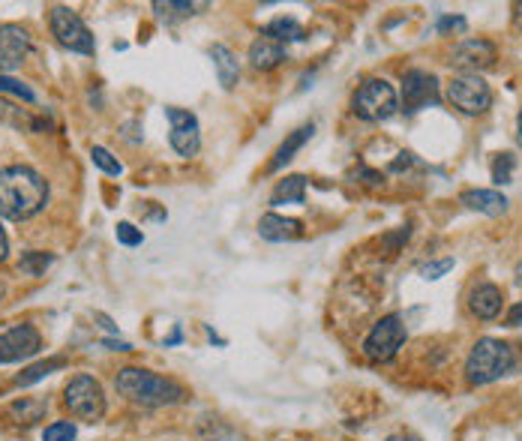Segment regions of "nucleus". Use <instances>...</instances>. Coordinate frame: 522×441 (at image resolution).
<instances>
[{"mask_svg": "<svg viewBox=\"0 0 522 441\" xmlns=\"http://www.w3.org/2000/svg\"><path fill=\"white\" fill-rule=\"evenodd\" d=\"M354 178H363L366 187H382V183H384L382 174H378V171H370V169H357V171H354Z\"/></svg>", "mask_w": 522, "mask_h": 441, "instance_id": "33", "label": "nucleus"}, {"mask_svg": "<svg viewBox=\"0 0 522 441\" xmlns=\"http://www.w3.org/2000/svg\"><path fill=\"white\" fill-rule=\"evenodd\" d=\"M115 387L120 396H127L129 403L136 405H148V408H159V405H178L187 399L183 385H178L174 378H166L159 373H150V369L141 366H124L115 378Z\"/></svg>", "mask_w": 522, "mask_h": 441, "instance_id": "2", "label": "nucleus"}, {"mask_svg": "<svg viewBox=\"0 0 522 441\" xmlns=\"http://www.w3.org/2000/svg\"><path fill=\"white\" fill-rule=\"evenodd\" d=\"M153 9H157L159 15H166V13H174V15H192V9H196V4H189V0H169V4H162V0H157L153 4Z\"/></svg>", "mask_w": 522, "mask_h": 441, "instance_id": "30", "label": "nucleus"}, {"mask_svg": "<svg viewBox=\"0 0 522 441\" xmlns=\"http://www.w3.org/2000/svg\"><path fill=\"white\" fill-rule=\"evenodd\" d=\"M496 57H498V51L489 39H466V43H459L454 48L450 64L459 67V69H468V76H477V69L493 67Z\"/></svg>", "mask_w": 522, "mask_h": 441, "instance_id": "13", "label": "nucleus"}, {"mask_svg": "<svg viewBox=\"0 0 522 441\" xmlns=\"http://www.w3.org/2000/svg\"><path fill=\"white\" fill-rule=\"evenodd\" d=\"M64 366H67L64 357H48V361H39V364H34V366H27L25 373H18V375H15V385H18V387L36 385V382H43L46 375L57 373V369H64Z\"/></svg>", "mask_w": 522, "mask_h": 441, "instance_id": "23", "label": "nucleus"}, {"mask_svg": "<svg viewBox=\"0 0 522 441\" xmlns=\"http://www.w3.org/2000/svg\"><path fill=\"white\" fill-rule=\"evenodd\" d=\"M250 60H252L255 69H264V73H268V69H276L285 60V48L268 36H259L250 46Z\"/></svg>", "mask_w": 522, "mask_h": 441, "instance_id": "19", "label": "nucleus"}, {"mask_svg": "<svg viewBox=\"0 0 522 441\" xmlns=\"http://www.w3.org/2000/svg\"><path fill=\"white\" fill-rule=\"evenodd\" d=\"M64 405L69 408V415H76L78 420L97 424L106 415V391L94 375H76L69 378V385L64 387Z\"/></svg>", "mask_w": 522, "mask_h": 441, "instance_id": "5", "label": "nucleus"}, {"mask_svg": "<svg viewBox=\"0 0 522 441\" xmlns=\"http://www.w3.org/2000/svg\"><path fill=\"white\" fill-rule=\"evenodd\" d=\"M459 201H463L468 210L484 213V217H501V213L507 210V199L496 190H468L463 192Z\"/></svg>", "mask_w": 522, "mask_h": 441, "instance_id": "17", "label": "nucleus"}, {"mask_svg": "<svg viewBox=\"0 0 522 441\" xmlns=\"http://www.w3.org/2000/svg\"><path fill=\"white\" fill-rule=\"evenodd\" d=\"M517 285H522V262L517 264Z\"/></svg>", "mask_w": 522, "mask_h": 441, "instance_id": "39", "label": "nucleus"}, {"mask_svg": "<svg viewBox=\"0 0 522 441\" xmlns=\"http://www.w3.org/2000/svg\"><path fill=\"white\" fill-rule=\"evenodd\" d=\"M447 99L450 106L459 108L463 115H484L493 106V90L480 76H456L447 85Z\"/></svg>", "mask_w": 522, "mask_h": 441, "instance_id": "8", "label": "nucleus"}, {"mask_svg": "<svg viewBox=\"0 0 522 441\" xmlns=\"http://www.w3.org/2000/svg\"><path fill=\"white\" fill-rule=\"evenodd\" d=\"M30 51V34L22 25H0V76L15 73Z\"/></svg>", "mask_w": 522, "mask_h": 441, "instance_id": "12", "label": "nucleus"}, {"mask_svg": "<svg viewBox=\"0 0 522 441\" xmlns=\"http://www.w3.org/2000/svg\"><path fill=\"white\" fill-rule=\"evenodd\" d=\"M90 159H94V166H97L99 171L111 174V178H118V174L124 171V166H120V162H118L115 153H111L108 148H102V145H94V148H90Z\"/></svg>", "mask_w": 522, "mask_h": 441, "instance_id": "25", "label": "nucleus"}, {"mask_svg": "<svg viewBox=\"0 0 522 441\" xmlns=\"http://www.w3.org/2000/svg\"><path fill=\"white\" fill-rule=\"evenodd\" d=\"M261 36H268V39H273V43L282 46V43H301L306 34L294 18H273V22L264 27Z\"/></svg>", "mask_w": 522, "mask_h": 441, "instance_id": "22", "label": "nucleus"}, {"mask_svg": "<svg viewBox=\"0 0 522 441\" xmlns=\"http://www.w3.org/2000/svg\"><path fill=\"white\" fill-rule=\"evenodd\" d=\"M352 111L361 120H370V123L391 120L399 111V99H396L394 85H387L384 78L363 81V85L357 87L354 99H352Z\"/></svg>", "mask_w": 522, "mask_h": 441, "instance_id": "4", "label": "nucleus"}, {"mask_svg": "<svg viewBox=\"0 0 522 441\" xmlns=\"http://www.w3.org/2000/svg\"><path fill=\"white\" fill-rule=\"evenodd\" d=\"M450 268H454V259H442V262H429L421 268V276L424 280H438V276H445Z\"/></svg>", "mask_w": 522, "mask_h": 441, "instance_id": "31", "label": "nucleus"}, {"mask_svg": "<svg viewBox=\"0 0 522 441\" xmlns=\"http://www.w3.org/2000/svg\"><path fill=\"white\" fill-rule=\"evenodd\" d=\"M43 348V336L34 324H15L0 333V364H18L34 357Z\"/></svg>", "mask_w": 522, "mask_h": 441, "instance_id": "10", "label": "nucleus"}, {"mask_svg": "<svg viewBox=\"0 0 522 441\" xmlns=\"http://www.w3.org/2000/svg\"><path fill=\"white\" fill-rule=\"evenodd\" d=\"M468 306H472V313L477 315V319L493 322V319H498V315H501L505 294H501L498 285L484 282V285H477V289L472 292V297H468Z\"/></svg>", "mask_w": 522, "mask_h": 441, "instance_id": "14", "label": "nucleus"}, {"mask_svg": "<svg viewBox=\"0 0 522 441\" xmlns=\"http://www.w3.org/2000/svg\"><path fill=\"white\" fill-rule=\"evenodd\" d=\"M301 222L292 217H280V213H264L259 220V234L271 243H282V241H298L301 238Z\"/></svg>", "mask_w": 522, "mask_h": 441, "instance_id": "15", "label": "nucleus"}, {"mask_svg": "<svg viewBox=\"0 0 522 441\" xmlns=\"http://www.w3.org/2000/svg\"><path fill=\"white\" fill-rule=\"evenodd\" d=\"M76 433H78V429H76L73 420H55L51 426H46L43 441H73Z\"/></svg>", "mask_w": 522, "mask_h": 441, "instance_id": "28", "label": "nucleus"}, {"mask_svg": "<svg viewBox=\"0 0 522 441\" xmlns=\"http://www.w3.org/2000/svg\"><path fill=\"white\" fill-rule=\"evenodd\" d=\"M429 106H438V81L424 69H408L403 76V111L417 115Z\"/></svg>", "mask_w": 522, "mask_h": 441, "instance_id": "9", "label": "nucleus"}, {"mask_svg": "<svg viewBox=\"0 0 522 441\" xmlns=\"http://www.w3.org/2000/svg\"><path fill=\"white\" fill-rule=\"evenodd\" d=\"M210 57H213V67H217V76H220V85L225 90H231L234 85H238L241 78V64L238 57H234V51L229 46H213L210 48Z\"/></svg>", "mask_w": 522, "mask_h": 441, "instance_id": "20", "label": "nucleus"}, {"mask_svg": "<svg viewBox=\"0 0 522 441\" xmlns=\"http://www.w3.org/2000/svg\"><path fill=\"white\" fill-rule=\"evenodd\" d=\"M405 336H408V331H405V324H403V315H396V313L394 315H384V319L370 331V336L363 340V354L370 357V361H375V364L391 361L399 348H403Z\"/></svg>", "mask_w": 522, "mask_h": 441, "instance_id": "7", "label": "nucleus"}, {"mask_svg": "<svg viewBox=\"0 0 522 441\" xmlns=\"http://www.w3.org/2000/svg\"><path fill=\"white\" fill-rule=\"evenodd\" d=\"M435 30H438V34H445V30H466V18H459V15H442V18H438Z\"/></svg>", "mask_w": 522, "mask_h": 441, "instance_id": "32", "label": "nucleus"}, {"mask_svg": "<svg viewBox=\"0 0 522 441\" xmlns=\"http://www.w3.org/2000/svg\"><path fill=\"white\" fill-rule=\"evenodd\" d=\"M51 262H55V255H51V252L30 250V252L22 255V259H18V271L27 273V276H43Z\"/></svg>", "mask_w": 522, "mask_h": 441, "instance_id": "24", "label": "nucleus"}, {"mask_svg": "<svg viewBox=\"0 0 522 441\" xmlns=\"http://www.w3.org/2000/svg\"><path fill=\"white\" fill-rule=\"evenodd\" d=\"M166 118L171 123V148L180 153V157H196L201 150V129H199V118L187 108H166Z\"/></svg>", "mask_w": 522, "mask_h": 441, "instance_id": "11", "label": "nucleus"}, {"mask_svg": "<svg viewBox=\"0 0 522 441\" xmlns=\"http://www.w3.org/2000/svg\"><path fill=\"white\" fill-rule=\"evenodd\" d=\"M514 169H517V157L514 153H498L496 162H493V180L498 183H510L514 180Z\"/></svg>", "mask_w": 522, "mask_h": 441, "instance_id": "26", "label": "nucleus"}, {"mask_svg": "<svg viewBox=\"0 0 522 441\" xmlns=\"http://www.w3.org/2000/svg\"><path fill=\"white\" fill-rule=\"evenodd\" d=\"M517 141H519V148H522V108H519V118H517Z\"/></svg>", "mask_w": 522, "mask_h": 441, "instance_id": "37", "label": "nucleus"}, {"mask_svg": "<svg viewBox=\"0 0 522 441\" xmlns=\"http://www.w3.org/2000/svg\"><path fill=\"white\" fill-rule=\"evenodd\" d=\"M48 412V403L39 396H22L15 403H9L6 408V417L13 420L18 426H34L36 420H43V415Z\"/></svg>", "mask_w": 522, "mask_h": 441, "instance_id": "18", "label": "nucleus"}, {"mask_svg": "<svg viewBox=\"0 0 522 441\" xmlns=\"http://www.w3.org/2000/svg\"><path fill=\"white\" fill-rule=\"evenodd\" d=\"M519 13H522V6H519Z\"/></svg>", "mask_w": 522, "mask_h": 441, "instance_id": "41", "label": "nucleus"}, {"mask_svg": "<svg viewBox=\"0 0 522 441\" xmlns=\"http://www.w3.org/2000/svg\"><path fill=\"white\" fill-rule=\"evenodd\" d=\"M514 369V348L501 340H477L466 361L468 385H493Z\"/></svg>", "mask_w": 522, "mask_h": 441, "instance_id": "3", "label": "nucleus"}, {"mask_svg": "<svg viewBox=\"0 0 522 441\" xmlns=\"http://www.w3.org/2000/svg\"><path fill=\"white\" fill-rule=\"evenodd\" d=\"M6 255H9V241H6V231L0 229V262H4Z\"/></svg>", "mask_w": 522, "mask_h": 441, "instance_id": "36", "label": "nucleus"}, {"mask_svg": "<svg viewBox=\"0 0 522 441\" xmlns=\"http://www.w3.org/2000/svg\"><path fill=\"white\" fill-rule=\"evenodd\" d=\"M0 294H4V285H0Z\"/></svg>", "mask_w": 522, "mask_h": 441, "instance_id": "40", "label": "nucleus"}, {"mask_svg": "<svg viewBox=\"0 0 522 441\" xmlns=\"http://www.w3.org/2000/svg\"><path fill=\"white\" fill-rule=\"evenodd\" d=\"M48 27H51V36H55L57 43L64 48H69V51H78V55H94V51H97L94 34H90L87 25L81 22L78 13H73L69 6L51 9Z\"/></svg>", "mask_w": 522, "mask_h": 441, "instance_id": "6", "label": "nucleus"}, {"mask_svg": "<svg viewBox=\"0 0 522 441\" xmlns=\"http://www.w3.org/2000/svg\"><path fill=\"white\" fill-rule=\"evenodd\" d=\"M412 162H415V157H412V153H399V159H396L394 166H391V171H403V169H408V166H412Z\"/></svg>", "mask_w": 522, "mask_h": 441, "instance_id": "35", "label": "nucleus"}, {"mask_svg": "<svg viewBox=\"0 0 522 441\" xmlns=\"http://www.w3.org/2000/svg\"><path fill=\"white\" fill-rule=\"evenodd\" d=\"M387 441H421V438H415V436H391Z\"/></svg>", "mask_w": 522, "mask_h": 441, "instance_id": "38", "label": "nucleus"}, {"mask_svg": "<svg viewBox=\"0 0 522 441\" xmlns=\"http://www.w3.org/2000/svg\"><path fill=\"white\" fill-rule=\"evenodd\" d=\"M48 204V180L30 166L0 169V217L22 222Z\"/></svg>", "mask_w": 522, "mask_h": 441, "instance_id": "1", "label": "nucleus"}, {"mask_svg": "<svg viewBox=\"0 0 522 441\" xmlns=\"http://www.w3.org/2000/svg\"><path fill=\"white\" fill-rule=\"evenodd\" d=\"M505 322H507V327H519V324H522V303H517L514 310L507 313Z\"/></svg>", "mask_w": 522, "mask_h": 441, "instance_id": "34", "label": "nucleus"}, {"mask_svg": "<svg viewBox=\"0 0 522 441\" xmlns=\"http://www.w3.org/2000/svg\"><path fill=\"white\" fill-rule=\"evenodd\" d=\"M303 199H306V178L303 174H292V178L276 183L271 204H303Z\"/></svg>", "mask_w": 522, "mask_h": 441, "instance_id": "21", "label": "nucleus"}, {"mask_svg": "<svg viewBox=\"0 0 522 441\" xmlns=\"http://www.w3.org/2000/svg\"><path fill=\"white\" fill-rule=\"evenodd\" d=\"M0 94H13L18 99H25V102H36V94L30 90L25 81H18L13 76H0Z\"/></svg>", "mask_w": 522, "mask_h": 441, "instance_id": "27", "label": "nucleus"}, {"mask_svg": "<svg viewBox=\"0 0 522 441\" xmlns=\"http://www.w3.org/2000/svg\"><path fill=\"white\" fill-rule=\"evenodd\" d=\"M312 132H315V123H303V127H298L292 132V136H285V141L280 148H276V153H273V159L268 162V171L273 174V171H280L282 166H289V162L294 159V153H298L306 141L312 138Z\"/></svg>", "mask_w": 522, "mask_h": 441, "instance_id": "16", "label": "nucleus"}, {"mask_svg": "<svg viewBox=\"0 0 522 441\" xmlns=\"http://www.w3.org/2000/svg\"><path fill=\"white\" fill-rule=\"evenodd\" d=\"M115 234L124 246H141V243H145V234H141V229H136L132 222H118Z\"/></svg>", "mask_w": 522, "mask_h": 441, "instance_id": "29", "label": "nucleus"}]
</instances>
